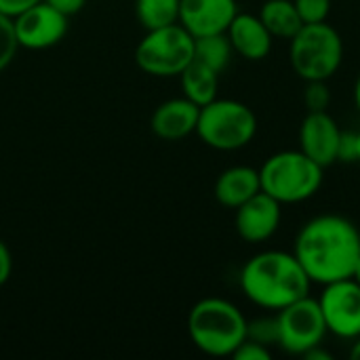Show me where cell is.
Returning <instances> with one entry per match:
<instances>
[{
	"mask_svg": "<svg viewBox=\"0 0 360 360\" xmlns=\"http://www.w3.org/2000/svg\"><path fill=\"white\" fill-rule=\"evenodd\" d=\"M11 272H13V255L6 243L0 238V287L6 285V281L11 278Z\"/></svg>",
	"mask_w": 360,
	"mask_h": 360,
	"instance_id": "28",
	"label": "cell"
},
{
	"mask_svg": "<svg viewBox=\"0 0 360 360\" xmlns=\"http://www.w3.org/2000/svg\"><path fill=\"white\" fill-rule=\"evenodd\" d=\"M230 44L236 55L249 59V61H262L272 51V34L259 19V15L253 13H236L230 27L226 30Z\"/></svg>",
	"mask_w": 360,
	"mask_h": 360,
	"instance_id": "15",
	"label": "cell"
},
{
	"mask_svg": "<svg viewBox=\"0 0 360 360\" xmlns=\"http://www.w3.org/2000/svg\"><path fill=\"white\" fill-rule=\"evenodd\" d=\"M304 23H323L329 19L331 0H293Z\"/></svg>",
	"mask_w": 360,
	"mask_h": 360,
	"instance_id": "24",
	"label": "cell"
},
{
	"mask_svg": "<svg viewBox=\"0 0 360 360\" xmlns=\"http://www.w3.org/2000/svg\"><path fill=\"white\" fill-rule=\"evenodd\" d=\"M356 139H359V158H356V162L360 165V131H356Z\"/></svg>",
	"mask_w": 360,
	"mask_h": 360,
	"instance_id": "34",
	"label": "cell"
},
{
	"mask_svg": "<svg viewBox=\"0 0 360 360\" xmlns=\"http://www.w3.org/2000/svg\"><path fill=\"white\" fill-rule=\"evenodd\" d=\"M247 340L264 344L268 348L278 346V319L274 316H259L247 321Z\"/></svg>",
	"mask_w": 360,
	"mask_h": 360,
	"instance_id": "21",
	"label": "cell"
},
{
	"mask_svg": "<svg viewBox=\"0 0 360 360\" xmlns=\"http://www.w3.org/2000/svg\"><path fill=\"white\" fill-rule=\"evenodd\" d=\"M331 103V91L327 80H308L304 89V105L308 112H327Z\"/></svg>",
	"mask_w": 360,
	"mask_h": 360,
	"instance_id": "23",
	"label": "cell"
},
{
	"mask_svg": "<svg viewBox=\"0 0 360 360\" xmlns=\"http://www.w3.org/2000/svg\"><path fill=\"white\" fill-rule=\"evenodd\" d=\"M42 0H0V13L15 19L17 15H21L23 11H27L30 6L38 4Z\"/></svg>",
	"mask_w": 360,
	"mask_h": 360,
	"instance_id": "27",
	"label": "cell"
},
{
	"mask_svg": "<svg viewBox=\"0 0 360 360\" xmlns=\"http://www.w3.org/2000/svg\"><path fill=\"white\" fill-rule=\"evenodd\" d=\"M323 167L302 150H283L272 154L259 169L262 192L281 205H295L312 198L323 186Z\"/></svg>",
	"mask_w": 360,
	"mask_h": 360,
	"instance_id": "4",
	"label": "cell"
},
{
	"mask_svg": "<svg viewBox=\"0 0 360 360\" xmlns=\"http://www.w3.org/2000/svg\"><path fill=\"white\" fill-rule=\"evenodd\" d=\"M259 19L274 38L291 40L304 25L293 0H266L259 8Z\"/></svg>",
	"mask_w": 360,
	"mask_h": 360,
	"instance_id": "18",
	"label": "cell"
},
{
	"mask_svg": "<svg viewBox=\"0 0 360 360\" xmlns=\"http://www.w3.org/2000/svg\"><path fill=\"white\" fill-rule=\"evenodd\" d=\"M359 158V139L354 131H342L340 148H338V162H356Z\"/></svg>",
	"mask_w": 360,
	"mask_h": 360,
	"instance_id": "26",
	"label": "cell"
},
{
	"mask_svg": "<svg viewBox=\"0 0 360 360\" xmlns=\"http://www.w3.org/2000/svg\"><path fill=\"white\" fill-rule=\"evenodd\" d=\"M350 359L360 360V338L354 340V344H352V348H350Z\"/></svg>",
	"mask_w": 360,
	"mask_h": 360,
	"instance_id": "31",
	"label": "cell"
},
{
	"mask_svg": "<svg viewBox=\"0 0 360 360\" xmlns=\"http://www.w3.org/2000/svg\"><path fill=\"white\" fill-rule=\"evenodd\" d=\"M354 103H356V108H359L360 112V74L359 78H356V84H354Z\"/></svg>",
	"mask_w": 360,
	"mask_h": 360,
	"instance_id": "32",
	"label": "cell"
},
{
	"mask_svg": "<svg viewBox=\"0 0 360 360\" xmlns=\"http://www.w3.org/2000/svg\"><path fill=\"white\" fill-rule=\"evenodd\" d=\"M232 55H234V49L226 32L194 38V59L215 70L217 74H221L230 65Z\"/></svg>",
	"mask_w": 360,
	"mask_h": 360,
	"instance_id": "19",
	"label": "cell"
},
{
	"mask_svg": "<svg viewBox=\"0 0 360 360\" xmlns=\"http://www.w3.org/2000/svg\"><path fill=\"white\" fill-rule=\"evenodd\" d=\"M234 211V228L245 243H266L281 228L283 205L262 190Z\"/></svg>",
	"mask_w": 360,
	"mask_h": 360,
	"instance_id": "11",
	"label": "cell"
},
{
	"mask_svg": "<svg viewBox=\"0 0 360 360\" xmlns=\"http://www.w3.org/2000/svg\"><path fill=\"white\" fill-rule=\"evenodd\" d=\"M278 319V346L293 354L304 356L327 338V325L319 300L306 295L276 312Z\"/></svg>",
	"mask_w": 360,
	"mask_h": 360,
	"instance_id": "8",
	"label": "cell"
},
{
	"mask_svg": "<svg viewBox=\"0 0 360 360\" xmlns=\"http://www.w3.org/2000/svg\"><path fill=\"white\" fill-rule=\"evenodd\" d=\"M293 255L310 283L352 278L360 262L359 228L342 215H316L297 232Z\"/></svg>",
	"mask_w": 360,
	"mask_h": 360,
	"instance_id": "1",
	"label": "cell"
},
{
	"mask_svg": "<svg viewBox=\"0 0 360 360\" xmlns=\"http://www.w3.org/2000/svg\"><path fill=\"white\" fill-rule=\"evenodd\" d=\"M135 15L143 30L179 23V0H135Z\"/></svg>",
	"mask_w": 360,
	"mask_h": 360,
	"instance_id": "20",
	"label": "cell"
},
{
	"mask_svg": "<svg viewBox=\"0 0 360 360\" xmlns=\"http://www.w3.org/2000/svg\"><path fill=\"white\" fill-rule=\"evenodd\" d=\"M194 59V36L181 25L148 30L135 49V63L156 78L179 76Z\"/></svg>",
	"mask_w": 360,
	"mask_h": 360,
	"instance_id": "7",
	"label": "cell"
},
{
	"mask_svg": "<svg viewBox=\"0 0 360 360\" xmlns=\"http://www.w3.org/2000/svg\"><path fill=\"white\" fill-rule=\"evenodd\" d=\"M179 82H181L184 97H188L200 108L217 99L219 74L196 59H192L190 65L179 74Z\"/></svg>",
	"mask_w": 360,
	"mask_h": 360,
	"instance_id": "17",
	"label": "cell"
},
{
	"mask_svg": "<svg viewBox=\"0 0 360 360\" xmlns=\"http://www.w3.org/2000/svg\"><path fill=\"white\" fill-rule=\"evenodd\" d=\"M234 360H270L272 359V352L268 346L264 344H257L253 340H245L232 354Z\"/></svg>",
	"mask_w": 360,
	"mask_h": 360,
	"instance_id": "25",
	"label": "cell"
},
{
	"mask_svg": "<svg viewBox=\"0 0 360 360\" xmlns=\"http://www.w3.org/2000/svg\"><path fill=\"white\" fill-rule=\"evenodd\" d=\"M342 129L327 112H308L300 127V150L323 169L338 162Z\"/></svg>",
	"mask_w": 360,
	"mask_h": 360,
	"instance_id": "12",
	"label": "cell"
},
{
	"mask_svg": "<svg viewBox=\"0 0 360 360\" xmlns=\"http://www.w3.org/2000/svg\"><path fill=\"white\" fill-rule=\"evenodd\" d=\"M262 190L259 184V169L236 165L226 169L215 181V198L226 209H238L251 196Z\"/></svg>",
	"mask_w": 360,
	"mask_h": 360,
	"instance_id": "16",
	"label": "cell"
},
{
	"mask_svg": "<svg viewBox=\"0 0 360 360\" xmlns=\"http://www.w3.org/2000/svg\"><path fill=\"white\" fill-rule=\"evenodd\" d=\"M304 359L308 360H331V352H327V350H323V346H316V348H312L310 352H306L304 354Z\"/></svg>",
	"mask_w": 360,
	"mask_h": 360,
	"instance_id": "30",
	"label": "cell"
},
{
	"mask_svg": "<svg viewBox=\"0 0 360 360\" xmlns=\"http://www.w3.org/2000/svg\"><path fill=\"white\" fill-rule=\"evenodd\" d=\"M19 49L17 36H15V25L13 19L0 13V72L11 65Z\"/></svg>",
	"mask_w": 360,
	"mask_h": 360,
	"instance_id": "22",
	"label": "cell"
},
{
	"mask_svg": "<svg viewBox=\"0 0 360 360\" xmlns=\"http://www.w3.org/2000/svg\"><path fill=\"white\" fill-rule=\"evenodd\" d=\"M319 306L327 331L340 340L360 338V285L356 278H342L323 285Z\"/></svg>",
	"mask_w": 360,
	"mask_h": 360,
	"instance_id": "9",
	"label": "cell"
},
{
	"mask_svg": "<svg viewBox=\"0 0 360 360\" xmlns=\"http://www.w3.org/2000/svg\"><path fill=\"white\" fill-rule=\"evenodd\" d=\"M188 335L207 356H232L247 340V319L232 302L205 297L188 314Z\"/></svg>",
	"mask_w": 360,
	"mask_h": 360,
	"instance_id": "3",
	"label": "cell"
},
{
	"mask_svg": "<svg viewBox=\"0 0 360 360\" xmlns=\"http://www.w3.org/2000/svg\"><path fill=\"white\" fill-rule=\"evenodd\" d=\"M13 25L21 49L44 51L63 40V36L68 34L70 17L42 0L17 15L13 19Z\"/></svg>",
	"mask_w": 360,
	"mask_h": 360,
	"instance_id": "10",
	"label": "cell"
},
{
	"mask_svg": "<svg viewBox=\"0 0 360 360\" xmlns=\"http://www.w3.org/2000/svg\"><path fill=\"white\" fill-rule=\"evenodd\" d=\"M44 2H49L51 6H55V8L61 11L63 15L72 17V15H76V13L82 11V6H84L86 0H44Z\"/></svg>",
	"mask_w": 360,
	"mask_h": 360,
	"instance_id": "29",
	"label": "cell"
},
{
	"mask_svg": "<svg viewBox=\"0 0 360 360\" xmlns=\"http://www.w3.org/2000/svg\"><path fill=\"white\" fill-rule=\"evenodd\" d=\"M257 133L255 112L238 99H213L200 108L196 135L205 146L219 152H234L253 141Z\"/></svg>",
	"mask_w": 360,
	"mask_h": 360,
	"instance_id": "6",
	"label": "cell"
},
{
	"mask_svg": "<svg viewBox=\"0 0 360 360\" xmlns=\"http://www.w3.org/2000/svg\"><path fill=\"white\" fill-rule=\"evenodd\" d=\"M310 287L312 283L297 257L287 251H262L240 270V289L245 297L272 312L310 295Z\"/></svg>",
	"mask_w": 360,
	"mask_h": 360,
	"instance_id": "2",
	"label": "cell"
},
{
	"mask_svg": "<svg viewBox=\"0 0 360 360\" xmlns=\"http://www.w3.org/2000/svg\"><path fill=\"white\" fill-rule=\"evenodd\" d=\"M236 13V0H179V23L194 38L224 34Z\"/></svg>",
	"mask_w": 360,
	"mask_h": 360,
	"instance_id": "13",
	"label": "cell"
},
{
	"mask_svg": "<svg viewBox=\"0 0 360 360\" xmlns=\"http://www.w3.org/2000/svg\"><path fill=\"white\" fill-rule=\"evenodd\" d=\"M198 114L200 105H196L188 97H173L162 101L154 110L150 118V129L156 137L165 141H179L196 133Z\"/></svg>",
	"mask_w": 360,
	"mask_h": 360,
	"instance_id": "14",
	"label": "cell"
},
{
	"mask_svg": "<svg viewBox=\"0 0 360 360\" xmlns=\"http://www.w3.org/2000/svg\"><path fill=\"white\" fill-rule=\"evenodd\" d=\"M352 278H356V283L360 285V262H359V266H356V270H354V276Z\"/></svg>",
	"mask_w": 360,
	"mask_h": 360,
	"instance_id": "33",
	"label": "cell"
},
{
	"mask_svg": "<svg viewBox=\"0 0 360 360\" xmlns=\"http://www.w3.org/2000/svg\"><path fill=\"white\" fill-rule=\"evenodd\" d=\"M289 61L300 78L329 80L344 61V40L340 32L323 23H304L289 40Z\"/></svg>",
	"mask_w": 360,
	"mask_h": 360,
	"instance_id": "5",
	"label": "cell"
}]
</instances>
